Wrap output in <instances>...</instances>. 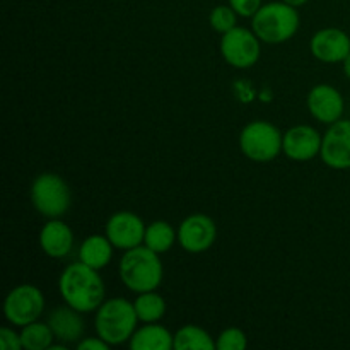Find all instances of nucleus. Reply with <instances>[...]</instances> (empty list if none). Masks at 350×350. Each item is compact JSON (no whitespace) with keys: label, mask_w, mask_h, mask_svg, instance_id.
I'll return each instance as SVG.
<instances>
[{"label":"nucleus","mask_w":350,"mask_h":350,"mask_svg":"<svg viewBox=\"0 0 350 350\" xmlns=\"http://www.w3.org/2000/svg\"><path fill=\"white\" fill-rule=\"evenodd\" d=\"M299 24L301 17L297 9L284 0L262 5L252 21L253 31L260 41L270 44H279L291 40L299 29Z\"/></svg>","instance_id":"nucleus-4"},{"label":"nucleus","mask_w":350,"mask_h":350,"mask_svg":"<svg viewBox=\"0 0 350 350\" xmlns=\"http://www.w3.org/2000/svg\"><path fill=\"white\" fill-rule=\"evenodd\" d=\"M236 16L238 14H236V10L231 5H217L212 9L208 21H211V26L217 33L224 34L231 31L232 27H236Z\"/></svg>","instance_id":"nucleus-23"},{"label":"nucleus","mask_w":350,"mask_h":350,"mask_svg":"<svg viewBox=\"0 0 350 350\" xmlns=\"http://www.w3.org/2000/svg\"><path fill=\"white\" fill-rule=\"evenodd\" d=\"M284 2L289 3V5H293V7H301V5H304L306 2H310V0H284Z\"/></svg>","instance_id":"nucleus-28"},{"label":"nucleus","mask_w":350,"mask_h":350,"mask_svg":"<svg viewBox=\"0 0 350 350\" xmlns=\"http://www.w3.org/2000/svg\"><path fill=\"white\" fill-rule=\"evenodd\" d=\"M48 325L53 330L55 338L60 340L62 344H79L84 334V321L77 310L65 304L53 310L48 317Z\"/></svg>","instance_id":"nucleus-16"},{"label":"nucleus","mask_w":350,"mask_h":350,"mask_svg":"<svg viewBox=\"0 0 350 350\" xmlns=\"http://www.w3.org/2000/svg\"><path fill=\"white\" fill-rule=\"evenodd\" d=\"M221 53L229 65L236 68H250L260 58V38L246 27H232L222 34Z\"/></svg>","instance_id":"nucleus-8"},{"label":"nucleus","mask_w":350,"mask_h":350,"mask_svg":"<svg viewBox=\"0 0 350 350\" xmlns=\"http://www.w3.org/2000/svg\"><path fill=\"white\" fill-rule=\"evenodd\" d=\"M113 245L108 236H89L79 250V260L96 270H101L111 262Z\"/></svg>","instance_id":"nucleus-18"},{"label":"nucleus","mask_w":350,"mask_h":350,"mask_svg":"<svg viewBox=\"0 0 350 350\" xmlns=\"http://www.w3.org/2000/svg\"><path fill=\"white\" fill-rule=\"evenodd\" d=\"M137 321L139 317L133 303L123 297H113L98 308L94 328L98 337L108 342L109 345H120L132 338L137 330Z\"/></svg>","instance_id":"nucleus-3"},{"label":"nucleus","mask_w":350,"mask_h":350,"mask_svg":"<svg viewBox=\"0 0 350 350\" xmlns=\"http://www.w3.org/2000/svg\"><path fill=\"white\" fill-rule=\"evenodd\" d=\"M310 50L317 60L325 64H338L344 62L350 53V38L345 31L327 27L311 38Z\"/></svg>","instance_id":"nucleus-12"},{"label":"nucleus","mask_w":350,"mask_h":350,"mask_svg":"<svg viewBox=\"0 0 350 350\" xmlns=\"http://www.w3.org/2000/svg\"><path fill=\"white\" fill-rule=\"evenodd\" d=\"M109 347L108 342L103 340L101 337H89L84 338L77 344L79 350H106Z\"/></svg>","instance_id":"nucleus-27"},{"label":"nucleus","mask_w":350,"mask_h":350,"mask_svg":"<svg viewBox=\"0 0 350 350\" xmlns=\"http://www.w3.org/2000/svg\"><path fill=\"white\" fill-rule=\"evenodd\" d=\"M321 140L323 137H320V133L313 126L297 125L287 130V133L284 135L282 150L289 159L304 163L320 154Z\"/></svg>","instance_id":"nucleus-13"},{"label":"nucleus","mask_w":350,"mask_h":350,"mask_svg":"<svg viewBox=\"0 0 350 350\" xmlns=\"http://www.w3.org/2000/svg\"><path fill=\"white\" fill-rule=\"evenodd\" d=\"M248 345L245 332L239 328H226L215 340V347L219 350H243Z\"/></svg>","instance_id":"nucleus-24"},{"label":"nucleus","mask_w":350,"mask_h":350,"mask_svg":"<svg viewBox=\"0 0 350 350\" xmlns=\"http://www.w3.org/2000/svg\"><path fill=\"white\" fill-rule=\"evenodd\" d=\"M229 5L241 17H253L262 7V0H229Z\"/></svg>","instance_id":"nucleus-25"},{"label":"nucleus","mask_w":350,"mask_h":350,"mask_svg":"<svg viewBox=\"0 0 350 350\" xmlns=\"http://www.w3.org/2000/svg\"><path fill=\"white\" fill-rule=\"evenodd\" d=\"M174 349L176 350H215L214 338L204 328L187 325L174 334Z\"/></svg>","instance_id":"nucleus-19"},{"label":"nucleus","mask_w":350,"mask_h":350,"mask_svg":"<svg viewBox=\"0 0 350 350\" xmlns=\"http://www.w3.org/2000/svg\"><path fill=\"white\" fill-rule=\"evenodd\" d=\"M284 135L269 122H252L241 130L239 147L248 159L255 163H270L282 150Z\"/></svg>","instance_id":"nucleus-5"},{"label":"nucleus","mask_w":350,"mask_h":350,"mask_svg":"<svg viewBox=\"0 0 350 350\" xmlns=\"http://www.w3.org/2000/svg\"><path fill=\"white\" fill-rule=\"evenodd\" d=\"M120 279L133 293H149L156 291L163 282L164 269L159 253L140 245L126 250L120 260Z\"/></svg>","instance_id":"nucleus-2"},{"label":"nucleus","mask_w":350,"mask_h":350,"mask_svg":"<svg viewBox=\"0 0 350 350\" xmlns=\"http://www.w3.org/2000/svg\"><path fill=\"white\" fill-rule=\"evenodd\" d=\"M31 202L43 217L60 219L70 207V190L62 176L43 173L31 187Z\"/></svg>","instance_id":"nucleus-6"},{"label":"nucleus","mask_w":350,"mask_h":350,"mask_svg":"<svg viewBox=\"0 0 350 350\" xmlns=\"http://www.w3.org/2000/svg\"><path fill=\"white\" fill-rule=\"evenodd\" d=\"M44 310V296L33 284L17 286L7 294L3 303V314L14 327H26L38 321Z\"/></svg>","instance_id":"nucleus-7"},{"label":"nucleus","mask_w":350,"mask_h":350,"mask_svg":"<svg viewBox=\"0 0 350 350\" xmlns=\"http://www.w3.org/2000/svg\"><path fill=\"white\" fill-rule=\"evenodd\" d=\"M40 246L50 258H65L74 246V232L60 219H50L40 232Z\"/></svg>","instance_id":"nucleus-15"},{"label":"nucleus","mask_w":350,"mask_h":350,"mask_svg":"<svg viewBox=\"0 0 350 350\" xmlns=\"http://www.w3.org/2000/svg\"><path fill=\"white\" fill-rule=\"evenodd\" d=\"M321 161L332 170L350 167V120H338L332 123L323 135L320 150Z\"/></svg>","instance_id":"nucleus-10"},{"label":"nucleus","mask_w":350,"mask_h":350,"mask_svg":"<svg viewBox=\"0 0 350 350\" xmlns=\"http://www.w3.org/2000/svg\"><path fill=\"white\" fill-rule=\"evenodd\" d=\"M0 349L2 350H21L23 349V340L21 335L10 328H2L0 330Z\"/></svg>","instance_id":"nucleus-26"},{"label":"nucleus","mask_w":350,"mask_h":350,"mask_svg":"<svg viewBox=\"0 0 350 350\" xmlns=\"http://www.w3.org/2000/svg\"><path fill=\"white\" fill-rule=\"evenodd\" d=\"M217 238L215 222L205 214H191L178 229V243L188 253L207 252Z\"/></svg>","instance_id":"nucleus-9"},{"label":"nucleus","mask_w":350,"mask_h":350,"mask_svg":"<svg viewBox=\"0 0 350 350\" xmlns=\"http://www.w3.org/2000/svg\"><path fill=\"white\" fill-rule=\"evenodd\" d=\"M55 334L48 323H33L23 327L21 332V340H23V349L26 350H46L53 344Z\"/></svg>","instance_id":"nucleus-22"},{"label":"nucleus","mask_w":350,"mask_h":350,"mask_svg":"<svg viewBox=\"0 0 350 350\" xmlns=\"http://www.w3.org/2000/svg\"><path fill=\"white\" fill-rule=\"evenodd\" d=\"M62 299L79 313H92L105 303V282L98 270L81 260L62 272L58 279Z\"/></svg>","instance_id":"nucleus-1"},{"label":"nucleus","mask_w":350,"mask_h":350,"mask_svg":"<svg viewBox=\"0 0 350 350\" xmlns=\"http://www.w3.org/2000/svg\"><path fill=\"white\" fill-rule=\"evenodd\" d=\"M129 345L132 350H171L174 349V335L161 325L147 323L137 328Z\"/></svg>","instance_id":"nucleus-17"},{"label":"nucleus","mask_w":350,"mask_h":350,"mask_svg":"<svg viewBox=\"0 0 350 350\" xmlns=\"http://www.w3.org/2000/svg\"><path fill=\"white\" fill-rule=\"evenodd\" d=\"M147 226L133 212H116L106 222V236L115 248L132 250L144 243Z\"/></svg>","instance_id":"nucleus-11"},{"label":"nucleus","mask_w":350,"mask_h":350,"mask_svg":"<svg viewBox=\"0 0 350 350\" xmlns=\"http://www.w3.org/2000/svg\"><path fill=\"white\" fill-rule=\"evenodd\" d=\"M133 308H135L139 321L156 323L166 313V301L156 291H149V293H140L137 296V299L133 301Z\"/></svg>","instance_id":"nucleus-20"},{"label":"nucleus","mask_w":350,"mask_h":350,"mask_svg":"<svg viewBox=\"0 0 350 350\" xmlns=\"http://www.w3.org/2000/svg\"><path fill=\"white\" fill-rule=\"evenodd\" d=\"M344 72H345V75H347V77L350 79V53L347 55V58L344 60Z\"/></svg>","instance_id":"nucleus-29"},{"label":"nucleus","mask_w":350,"mask_h":350,"mask_svg":"<svg viewBox=\"0 0 350 350\" xmlns=\"http://www.w3.org/2000/svg\"><path fill=\"white\" fill-rule=\"evenodd\" d=\"M174 241H176V231L170 222L156 221L146 229V238H144V245L147 248L154 250L156 253H166L173 248Z\"/></svg>","instance_id":"nucleus-21"},{"label":"nucleus","mask_w":350,"mask_h":350,"mask_svg":"<svg viewBox=\"0 0 350 350\" xmlns=\"http://www.w3.org/2000/svg\"><path fill=\"white\" fill-rule=\"evenodd\" d=\"M308 109L321 123L338 122L344 113V98L335 88L328 84L314 85L308 94Z\"/></svg>","instance_id":"nucleus-14"}]
</instances>
